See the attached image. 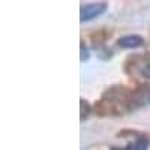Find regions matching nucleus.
Segmentation results:
<instances>
[{"label": "nucleus", "instance_id": "1", "mask_svg": "<svg viewBox=\"0 0 150 150\" xmlns=\"http://www.w3.org/2000/svg\"><path fill=\"white\" fill-rule=\"evenodd\" d=\"M107 11V3L104 2H99V3H90V5H86L81 8V21H90L99 15H102L104 12Z\"/></svg>", "mask_w": 150, "mask_h": 150}, {"label": "nucleus", "instance_id": "2", "mask_svg": "<svg viewBox=\"0 0 150 150\" xmlns=\"http://www.w3.org/2000/svg\"><path fill=\"white\" fill-rule=\"evenodd\" d=\"M117 44L122 48H138V47L144 45V39L138 35H128V36L120 38Z\"/></svg>", "mask_w": 150, "mask_h": 150}, {"label": "nucleus", "instance_id": "3", "mask_svg": "<svg viewBox=\"0 0 150 150\" xmlns=\"http://www.w3.org/2000/svg\"><path fill=\"white\" fill-rule=\"evenodd\" d=\"M147 147H149V140L144 138V137H141V138L135 140L134 143H131L126 149H123V150H147Z\"/></svg>", "mask_w": 150, "mask_h": 150}, {"label": "nucleus", "instance_id": "4", "mask_svg": "<svg viewBox=\"0 0 150 150\" xmlns=\"http://www.w3.org/2000/svg\"><path fill=\"white\" fill-rule=\"evenodd\" d=\"M140 74L143 75L144 78L150 80V57H147V59L143 62V65L140 66Z\"/></svg>", "mask_w": 150, "mask_h": 150}, {"label": "nucleus", "instance_id": "5", "mask_svg": "<svg viewBox=\"0 0 150 150\" xmlns=\"http://www.w3.org/2000/svg\"><path fill=\"white\" fill-rule=\"evenodd\" d=\"M87 114H89V105H87L86 101H83V99H81V119L87 117Z\"/></svg>", "mask_w": 150, "mask_h": 150}, {"label": "nucleus", "instance_id": "6", "mask_svg": "<svg viewBox=\"0 0 150 150\" xmlns=\"http://www.w3.org/2000/svg\"><path fill=\"white\" fill-rule=\"evenodd\" d=\"M89 59V51H87V47L84 45V42L81 44V62Z\"/></svg>", "mask_w": 150, "mask_h": 150}]
</instances>
